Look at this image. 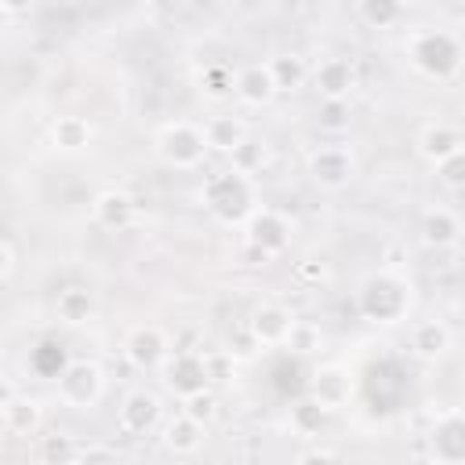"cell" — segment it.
I'll list each match as a JSON object with an SVG mask.
<instances>
[{"mask_svg":"<svg viewBox=\"0 0 465 465\" xmlns=\"http://www.w3.org/2000/svg\"><path fill=\"white\" fill-rule=\"evenodd\" d=\"M403 51L411 65L429 80H450L461 65V40L447 29H414L403 40Z\"/></svg>","mask_w":465,"mask_h":465,"instance_id":"obj_1","label":"cell"},{"mask_svg":"<svg viewBox=\"0 0 465 465\" xmlns=\"http://www.w3.org/2000/svg\"><path fill=\"white\" fill-rule=\"evenodd\" d=\"M203 207L222 222V225H240L254 211V182L251 174L225 167L203 182Z\"/></svg>","mask_w":465,"mask_h":465,"instance_id":"obj_2","label":"cell"},{"mask_svg":"<svg viewBox=\"0 0 465 465\" xmlns=\"http://www.w3.org/2000/svg\"><path fill=\"white\" fill-rule=\"evenodd\" d=\"M356 305H360V316L371 323H400L411 312V283L400 272L381 269L363 280Z\"/></svg>","mask_w":465,"mask_h":465,"instance_id":"obj_3","label":"cell"},{"mask_svg":"<svg viewBox=\"0 0 465 465\" xmlns=\"http://www.w3.org/2000/svg\"><path fill=\"white\" fill-rule=\"evenodd\" d=\"M153 149L174 171H196L203 163V156L211 153L207 142H203L200 124H193V120H171V124H163L156 131V138H153Z\"/></svg>","mask_w":465,"mask_h":465,"instance_id":"obj_4","label":"cell"},{"mask_svg":"<svg viewBox=\"0 0 465 465\" xmlns=\"http://www.w3.org/2000/svg\"><path fill=\"white\" fill-rule=\"evenodd\" d=\"M54 392L69 411H91L105 396V371L94 360H73L54 374Z\"/></svg>","mask_w":465,"mask_h":465,"instance_id":"obj_5","label":"cell"},{"mask_svg":"<svg viewBox=\"0 0 465 465\" xmlns=\"http://www.w3.org/2000/svg\"><path fill=\"white\" fill-rule=\"evenodd\" d=\"M305 174L312 178V185L338 193L356 178V153L345 142H323L305 156Z\"/></svg>","mask_w":465,"mask_h":465,"instance_id":"obj_6","label":"cell"},{"mask_svg":"<svg viewBox=\"0 0 465 465\" xmlns=\"http://www.w3.org/2000/svg\"><path fill=\"white\" fill-rule=\"evenodd\" d=\"M243 229H247V243H251L262 258L283 254V251L291 247V236H294L291 218H287L283 211H276V207H254V211L247 214Z\"/></svg>","mask_w":465,"mask_h":465,"instance_id":"obj_7","label":"cell"},{"mask_svg":"<svg viewBox=\"0 0 465 465\" xmlns=\"http://www.w3.org/2000/svg\"><path fill=\"white\" fill-rule=\"evenodd\" d=\"M124 356L138 371H160L163 360L171 356V338L160 323H138L124 338Z\"/></svg>","mask_w":465,"mask_h":465,"instance_id":"obj_8","label":"cell"},{"mask_svg":"<svg viewBox=\"0 0 465 465\" xmlns=\"http://www.w3.org/2000/svg\"><path fill=\"white\" fill-rule=\"evenodd\" d=\"M294 320H298V316H294L287 305H280V302H262V305L251 312V320H247V334L254 338L258 349H283L287 331H291Z\"/></svg>","mask_w":465,"mask_h":465,"instance_id":"obj_9","label":"cell"},{"mask_svg":"<svg viewBox=\"0 0 465 465\" xmlns=\"http://www.w3.org/2000/svg\"><path fill=\"white\" fill-rule=\"evenodd\" d=\"M309 84L320 98H349L356 91V69L341 54H323L316 65H309Z\"/></svg>","mask_w":465,"mask_h":465,"instance_id":"obj_10","label":"cell"},{"mask_svg":"<svg viewBox=\"0 0 465 465\" xmlns=\"http://www.w3.org/2000/svg\"><path fill=\"white\" fill-rule=\"evenodd\" d=\"M163 418V407H160V396L156 392H145V389H134L120 400V411H116V421L127 436H149Z\"/></svg>","mask_w":465,"mask_h":465,"instance_id":"obj_11","label":"cell"},{"mask_svg":"<svg viewBox=\"0 0 465 465\" xmlns=\"http://www.w3.org/2000/svg\"><path fill=\"white\" fill-rule=\"evenodd\" d=\"M414 145H418V156H421L429 167H436V163H443L447 156L461 153L465 138H461V131H458L454 124H447V120H429V124H421Z\"/></svg>","mask_w":465,"mask_h":465,"instance_id":"obj_12","label":"cell"},{"mask_svg":"<svg viewBox=\"0 0 465 465\" xmlns=\"http://www.w3.org/2000/svg\"><path fill=\"white\" fill-rule=\"evenodd\" d=\"M232 98L247 109H265L276 98V84H272L265 62H251L232 73Z\"/></svg>","mask_w":465,"mask_h":465,"instance_id":"obj_13","label":"cell"},{"mask_svg":"<svg viewBox=\"0 0 465 465\" xmlns=\"http://www.w3.org/2000/svg\"><path fill=\"white\" fill-rule=\"evenodd\" d=\"M309 396H312V400H320L327 411L345 407V403H349V396H352L349 371H345L341 363H323V367H316V371H312V378H309Z\"/></svg>","mask_w":465,"mask_h":465,"instance_id":"obj_14","label":"cell"},{"mask_svg":"<svg viewBox=\"0 0 465 465\" xmlns=\"http://www.w3.org/2000/svg\"><path fill=\"white\" fill-rule=\"evenodd\" d=\"M91 218L94 225H102L105 232H124L134 225V200L124 189H105L94 196L91 203Z\"/></svg>","mask_w":465,"mask_h":465,"instance_id":"obj_15","label":"cell"},{"mask_svg":"<svg viewBox=\"0 0 465 465\" xmlns=\"http://www.w3.org/2000/svg\"><path fill=\"white\" fill-rule=\"evenodd\" d=\"M203 436H207L203 425H200L196 418H189L185 411H178L174 418H167L163 429H160V443H163V450L174 454V458L196 454V450L203 447Z\"/></svg>","mask_w":465,"mask_h":465,"instance_id":"obj_16","label":"cell"},{"mask_svg":"<svg viewBox=\"0 0 465 465\" xmlns=\"http://www.w3.org/2000/svg\"><path fill=\"white\" fill-rule=\"evenodd\" d=\"M458 240H461V218H458L450 207L436 203V207H429V211L421 214V243H425V247H432V251H450V247H458Z\"/></svg>","mask_w":465,"mask_h":465,"instance_id":"obj_17","label":"cell"},{"mask_svg":"<svg viewBox=\"0 0 465 465\" xmlns=\"http://www.w3.org/2000/svg\"><path fill=\"white\" fill-rule=\"evenodd\" d=\"M450 345H454V334H450V327L443 320H418L411 327V352L418 360H425V363L443 360L450 352Z\"/></svg>","mask_w":465,"mask_h":465,"instance_id":"obj_18","label":"cell"},{"mask_svg":"<svg viewBox=\"0 0 465 465\" xmlns=\"http://www.w3.org/2000/svg\"><path fill=\"white\" fill-rule=\"evenodd\" d=\"M163 374H167V385L182 396L196 392L207 385V374H203V352H171L163 360Z\"/></svg>","mask_w":465,"mask_h":465,"instance_id":"obj_19","label":"cell"},{"mask_svg":"<svg viewBox=\"0 0 465 465\" xmlns=\"http://www.w3.org/2000/svg\"><path fill=\"white\" fill-rule=\"evenodd\" d=\"M94 312H98V298H94V291L84 287V283H69V287H62L58 298H54V316H58V323H65V327H84L87 320H94Z\"/></svg>","mask_w":465,"mask_h":465,"instance_id":"obj_20","label":"cell"},{"mask_svg":"<svg viewBox=\"0 0 465 465\" xmlns=\"http://www.w3.org/2000/svg\"><path fill=\"white\" fill-rule=\"evenodd\" d=\"M47 138H51V145H54L58 153H84V149L91 145V138H94V127H91V120L80 116V113H62V116L51 120Z\"/></svg>","mask_w":465,"mask_h":465,"instance_id":"obj_21","label":"cell"},{"mask_svg":"<svg viewBox=\"0 0 465 465\" xmlns=\"http://www.w3.org/2000/svg\"><path fill=\"white\" fill-rule=\"evenodd\" d=\"M0 425H4L7 436H33V432L44 425V407H40V400L15 392V396L0 407Z\"/></svg>","mask_w":465,"mask_h":465,"instance_id":"obj_22","label":"cell"},{"mask_svg":"<svg viewBox=\"0 0 465 465\" xmlns=\"http://www.w3.org/2000/svg\"><path fill=\"white\" fill-rule=\"evenodd\" d=\"M432 458L443 465H458L465 458V421L458 411H447L443 421H436L432 432Z\"/></svg>","mask_w":465,"mask_h":465,"instance_id":"obj_23","label":"cell"},{"mask_svg":"<svg viewBox=\"0 0 465 465\" xmlns=\"http://www.w3.org/2000/svg\"><path fill=\"white\" fill-rule=\"evenodd\" d=\"M265 69H269V76L276 84V94H291V91L309 84V62L302 54H294V51H280V54L265 58Z\"/></svg>","mask_w":465,"mask_h":465,"instance_id":"obj_24","label":"cell"},{"mask_svg":"<svg viewBox=\"0 0 465 465\" xmlns=\"http://www.w3.org/2000/svg\"><path fill=\"white\" fill-rule=\"evenodd\" d=\"M200 131H203L207 149H211V153H222V156H229V153L251 134L240 116H207V120L200 124Z\"/></svg>","mask_w":465,"mask_h":465,"instance_id":"obj_25","label":"cell"},{"mask_svg":"<svg viewBox=\"0 0 465 465\" xmlns=\"http://www.w3.org/2000/svg\"><path fill=\"white\" fill-rule=\"evenodd\" d=\"M327 418H331V411H327L320 400L305 396V400L294 403V411H291V429H294L302 440H316V436L327 429Z\"/></svg>","mask_w":465,"mask_h":465,"instance_id":"obj_26","label":"cell"},{"mask_svg":"<svg viewBox=\"0 0 465 465\" xmlns=\"http://www.w3.org/2000/svg\"><path fill=\"white\" fill-rule=\"evenodd\" d=\"M403 11H407L403 0H356V15L371 29H392V25H400Z\"/></svg>","mask_w":465,"mask_h":465,"instance_id":"obj_27","label":"cell"},{"mask_svg":"<svg viewBox=\"0 0 465 465\" xmlns=\"http://www.w3.org/2000/svg\"><path fill=\"white\" fill-rule=\"evenodd\" d=\"M320 345H323V331L312 320H294L287 331V341H283V349H291L298 356H312V352H320Z\"/></svg>","mask_w":465,"mask_h":465,"instance_id":"obj_28","label":"cell"},{"mask_svg":"<svg viewBox=\"0 0 465 465\" xmlns=\"http://www.w3.org/2000/svg\"><path fill=\"white\" fill-rule=\"evenodd\" d=\"M265 156H269L265 142H258V138H251V134H247V138H243V142H240V145H236V149L229 153L232 167H236V171H243V174H251V178H254V174L262 171Z\"/></svg>","mask_w":465,"mask_h":465,"instance_id":"obj_29","label":"cell"},{"mask_svg":"<svg viewBox=\"0 0 465 465\" xmlns=\"http://www.w3.org/2000/svg\"><path fill=\"white\" fill-rule=\"evenodd\" d=\"M349 98H320V113H316V124L331 134L338 131H349Z\"/></svg>","mask_w":465,"mask_h":465,"instance_id":"obj_30","label":"cell"},{"mask_svg":"<svg viewBox=\"0 0 465 465\" xmlns=\"http://www.w3.org/2000/svg\"><path fill=\"white\" fill-rule=\"evenodd\" d=\"M182 411H185L189 418H196L200 425H207V421L214 418V411H218V400H214V392L203 385V389H196V392L182 396Z\"/></svg>","mask_w":465,"mask_h":465,"instance_id":"obj_31","label":"cell"},{"mask_svg":"<svg viewBox=\"0 0 465 465\" xmlns=\"http://www.w3.org/2000/svg\"><path fill=\"white\" fill-rule=\"evenodd\" d=\"M232 367H236V356L232 352H203V374H207V381H214V385L229 381L232 378Z\"/></svg>","mask_w":465,"mask_h":465,"instance_id":"obj_32","label":"cell"},{"mask_svg":"<svg viewBox=\"0 0 465 465\" xmlns=\"http://www.w3.org/2000/svg\"><path fill=\"white\" fill-rule=\"evenodd\" d=\"M436 171H440V178H443V185L447 189H461L465 185V156L461 153H454V156H447L443 163H436Z\"/></svg>","mask_w":465,"mask_h":465,"instance_id":"obj_33","label":"cell"},{"mask_svg":"<svg viewBox=\"0 0 465 465\" xmlns=\"http://www.w3.org/2000/svg\"><path fill=\"white\" fill-rule=\"evenodd\" d=\"M15 265H18V258H15V247L7 243V240H0V283L15 272Z\"/></svg>","mask_w":465,"mask_h":465,"instance_id":"obj_34","label":"cell"},{"mask_svg":"<svg viewBox=\"0 0 465 465\" xmlns=\"http://www.w3.org/2000/svg\"><path fill=\"white\" fill-rule=\"evenodd\" d=\"M36 4H40V0H0V7H4L11 18H22V15H29Z\"/></svg>","mask_w":465,"mask_h":465,"instance_id":"obj_35","label":"cell"},{"mask_svg":"<svg viewBox=\"0 0 465 465\" xmlns=\"http://www.w3.org/2000/svg\"><path fill=\"white\" fill-rule=\"evenodd\" d=\"M338 454L334 450H327V447H309V450H302L294 461H334Z\"/></svg>","mask_w":465,"mask_h":465,"instance_id":"obj_36","label":"cell"},{"mask_svg":"<svg viewBox=\"0 0 465 465\" xmlns=\"http://www.w3.org/2000/svg\"><path fill=\"white\" fill-rule=\"evenodd\" d=\"M15 392H18V389H15V385H11V381H7L4 374H0V407H4V403H7V400H11Z\"/></svg>","mask_w":465,"mask_h":465,"instance_id":"obj_37","label":"cell"},{"mask_svg":"<svg viewBox=\"0 0 465 465\" xmlns=\"http://www.w3.org/2000/svg\"><path fill=\"white\" fill-rule=\"evenodd\" d=\"M84 458L91 461V458H113V447H91V450H84Z\"/></svg>","mask_w":465,"mask_h":465,"instance_id":"obj_38","label":"cell"},{"mask_svg":"<svg viewBox=\"0 0 465 465\" xmlns=\"http://www.w3.org/2000/svg\"><path fill=\"white\" fill-rule=\"evenodd\" d=\"M7 22H11V15L0 7V36H4V29H7Z\"/></svg>","mask_w":465,"mask_h":465,"instance_id":"obj_39","label":"cell"},{"mask_svg":"<svg viewBox=\"0 0 465 465\" xmlns=\"http://www.w3.org/2000/svg\"><path fill=\"white\" fill-rule=\"evenodd\" d=\"M4 447H7V432H4V425H0V454H4Z\"/></svg>","mask_w":465,"mask_h":465,"instance_id":"obj_40","label":"cell"}]
</instances>
